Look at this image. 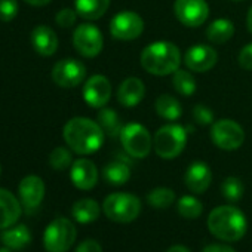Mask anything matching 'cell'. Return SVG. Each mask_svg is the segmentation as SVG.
Masks as SVG:
<instances>
[{
    "label": "cell",
    "mask_w": 252,
    "mask_h": 252,
    "mask_svg": "<svg viewBox=\"0 0 252 252\" xmlns=\"http://www.w3.org/2000/svg\"><path fill=\"white\" fill-rule=\"evenodd\" d=\"M63 137L74 153L86 156L102 147L105 132L98 122L89 117H73L64 125Z\"/></svg>",
    "instance_id": "obj_1"
},
{
    "label": "cell",
    "mask_w": 252,
    "mask_h": 252,
    "mask_svg": "<svg viewBox=\"0 0 252 252\" xmlns=\"http://www.w3.org/2000/svg\"><path fill=\"white\" fill-rule=\"evenodd\" d=\"M209 231L224 242H237L248 231L245 214L233 205H221L208 215Z\"/></svg>",
    "instance_id": "obj_2"
},
{
    "label": "cell",
    "mask_w": 252,
    "mask_h": 252,
    "mask_svg": "<svg viewBox=\"0 0 252 252\" xmlns=\"http://www.w3.org/2000/svg\"><path fill=\"white\" fill-rule=\"evenodd\" d=\"M141 67L153 76L174 74L181 64V52L172 42H153L140 55Z\"/></svg>",
    "instance_id": "obj_3"
},
{
    "label": "cell",
    "mask_w": 252,
    "mask_h": 252,
    "mask_svg": "<svg viewBox=\"0 0 252 252\" xmlns=\"http://www.w3.org/2000/svg\"><path fill=\"white\" fill-rule=\"evenodd\" d=\"M102 212L113 222L128 224L138 218L141 212V200L132 193H111L102 202Z\"/></svg>",
    "instance_id": "obj_4"
},
{
    "label": "cell",
    "mask_w": 252,
    "mask_h": 252,
    "mask_svg": "<svg viewBox=\"0 0 252 252\" xmlns=\"http://www.w3.org/2000/svg\"><path fill=\"white\" fill-rule=\"evenodd\" d=\"M187 144V129L181 125L169 123L158 129L153 138V149L156 155L165 160L178 158Z\"/></svg>",
    "instance_id": "obj_5"
},
{
    "label": "cell",
    "mask_w": 252,
    "mask_h": 252,
    "mask_svg": "<svg viewBox=\"0 0 252 252\" xmlns=\"http://www.w3.org/2000/svg\"><path fill=\"white\" fill-rule=\"evenodd\" d=\"M123 150L135 159H144L153 149V138L149 129L141 123H128L120 132Z\"/></svg>",
    "instance_id": "obj_6"
},
{
    "label": "cell",
    "mask_w": 252,
    "mask_h": 252,
    "mask_svg": "<svg viewBox=\"0 0 252 252\" xmlns=\"http://www.w3.org/2000/svg\"><path fill=\"white\" fill-rule=\"evenodd\" d=\"M76 225L67 218H55L43 233L46 252H67L76 242Z\"/></svg>",
    "instance_id": "obj_7"
},
{
    "label": "cell",
    "mask_w": 252,
    "mask_h": 252,
    "mask_svg": "<svg viewBox=\"0 0 252 252\" xmlns=\"http://www.w3.org/2000/svg\"><path fill=\"white\" fill-rule=\"evenodd\" d=\"M212 143L225 152H233L242 147L245 141V131L242 126L231 119H220L211 126Z\"/></svg>",
    "instance_id": "obj_8"
},
{
    "label": "cell",
    "mask_w": 252,
    "mask_h": 252,
    "mask_svg": "<svg viewBox=\"0 0 252 252\" xmlns=\"http://www.w3.org/2000/svg\"><path fill=\"white\" fill-rule=\"evenodd\" d=\"M143 32L144 20L134 11H122L110 21V33L116 40H135L143 34Z\"/></svg>",
    "instance_id": "obj_9"
},
{
    "label": "cell",
    "mask_w": 252,
    "mask_h": 252,
    "mask_svg": "<svg viewBox=\"0 0 252 252\" xmlns=\"http://www.w3.org/2000/svg\"><path fill=\"white\" fill-rule=\"evenodd\" d=\"M73 45L74 49L85 58H94L101 54L104 46V37L101 30L91 24L83 23L74 29L73 33Z\"/></svg>",
    "instance_id": "obj_10"
},
{
    "label": "cell",
    "mask_w": 252,
    "mask_h": 252,
    "mask_svg": "<svg viewBox=\"0 0 252 252\" xmlns=\"http://www.w3.org/2000/svg\"><path fill=\"white\" fill-rule=\"evenodd\" d=\"M174 14L183 26L196 29L208 20L209 6L205 0H175Z\"/></svg>",
    "instance_id": "obj_11"
},
{
    "label": "cell",
    "mask_w": 252,
    "mask_h": 252,
    "mask_svg": "<svg viewBox=\"0 0 252 252\" xmlns=\"http://www.w3.org/2000/svg\"><path fill=\"white\" fill-rule=\"evenodd\" d=\"M86 77V67L82 61L74 58H65L58 61L52 68V80L60 88H76Z\"/></svg>",
    "instance_id": "obj_12"
},
{
    "label": "cell",
    "mask_w": 252,
    "mask_h": 252,
    "mask_svg": "<svg viewBox=\"0 0 252 252\" xmlns=\"http://www.w3.org/2000/svg\"><path fill=\"white\" fill-rule=\"evenodd\" d=\"M111 98V83L102 74L91 76L83 85V99L92 108H102Z\"/></svg>",
    "instance_id": "obj_13"
},
{
    "label": "cell",
    "mask_w": 252,
    "mask_h": 252,
    "mask_svg": "<svg viewBox=\"0 0 252 252\" xmlns=\"http://www.w3.org/2000/svg\"><path fill=\"white\" fill-rule=\"evenodd\" d=\"M18 194H20V202H21L23 208L29 214L34 212L40 206V203L43 202V197H45L43 180L37 175L24 177L18 186Z\"/></svg>",
    "instance_id": "obj_14"
},
{
    "label": "cell",
    "mask_w": 252,
    "mask_h": 252,
    "mask_svg": "<svg viewBox=\"0 0 252 252\" xmlns=\"http://www.w3.org/2000/svg\"><path fill=\"white\" fill-rule=\"evenodd\" d=\"M217 61H218L217 51L208 45H194L189 48L184 55L186 67L194 73H206L212 70Z\"/></svg>",
    "instance_id": "obj_15"
},
{
    "label": "cell",
    "mask_w": 252,
    "mask_h": 252,
    "mask_svg": "<svg viewBox=\"0 0 252 252\" xmlns=\"http://www.w3.org/2000/svg\"><path fill=\"white\" fill-rule=\"evenodd\" d=\"M70 178L76 189L88 191L98 183V169L89 159H77L70 168Z\"/></svg>",
    "instance_id": "obj_16"
},
{
    "label": "cell",
    "mask_w": 252,
    "mask_h": 252,
    "mask_svg": "<svg viewBox=\"0 0 252 252\" xmlns=\"http://www.w3.org/2000/svg\"><path fill=\"white\" fill-rule=\"evenodd\" d=\"M184 181H186L187 189L191 193L202 194L209 189L212 183V171L205 162H200V160L193 162L186 171Z\"/></svg>",
    "instance_id": "obj_17"
},
{
    "label": "cell",
    "mask_w": 252,
    "mask_h": 252,
    "mask_svg": "<svg viewBox=\"0 0 252 252\" xmlns=\"http://www.w3.org/2000/svg\"><path fill=\"white\" fill-rule=\"evenodd\" d=\"M23 205L6 189H0V230H6L17 224L21 217Z\"/></svg>",
    "instance_id": "obj_18"
},
{
    "label": "cell",
    "mask_w": 252,
    "mask_h": 252,
    "mask_svg": "<svg viewBox=\"0 0 252 252\" xmlns=\"http://www.w3.org/2000/svg\"><path fill=\"white\" fill-rule=\"evenodd\" d=\"M144 95H146V85L138 77L125 79L117 89V101L126 108L138 105L143 101Z\"/></svg>",
    "instance_id": "obj_19"
},
{
    "label": "cell",
    "mask_w": 252,
    "mask_h": 252,
    "mask_svg": "<svg viewBox=\"0 0 252 252\" xmlns=\"http://www.w3.org/2000/svg\"><path fill=\"white\" fill-rule=\"evenodd\" d=\"M33 49L42 57H51L58 49L57 33L48 26H36L30 34Z\"/></svg>",
    "instance_id": "obj_20"
},
{
    "label": "cell",
    "mask_w": 252,
    "mask_h": 252,
    "mask_svg": "<svg viewBox=\"0 0 252 252\" xmlns=\"http://www.w3.org/2000/svg\"><path fill=\"white\" fill-rule=\"evenodd\" d=\"M110 8V0H74V9L79 17L95 21L104 17Z\"/></svg>",
    "instance_id": "obj_21"
},
{
    "label": "cell",
    "mask_w": 252,
    "mask_h": 252,
    "mask_svg": "<svg viewBox=\"0 0 252 252\" xmlns=\"http://www.w3.org/2000/svg\"><path fill=\"white\" fill-rule=\"evenodd\" d=\"M0 240H2V243L6 248L18 251V249L26 248L30 243L32 233L26 224H18V225H12V227L6 228L2 233V236H0Z\"/></svg>",
    "instance_id": "obj_22"
},
{
    "label": "cell",
    "mask_w": 252,
    "mask_h": 252,
    "mask_svg": "<svg viewBox=\"0 0 252 252\" xmlns=\"http://www.w3.org/2000/svg\"><path fill=\"white\" fill-rule=\"evenodd\" d=\"M99 212H101L99 203L96 200L88 199V197L77 200L71 208L73 218L80 224H91V222L96 221L99 217Z\"/></svg>",
    "instance_id": "obj_23"
},
{
    "label": "cell",
    "mask_w": 252,
    "mask_h": 252,
    "mask_svg": "<svg viewBox=\"0 0 252 252\" xmlns=\"http://www.w3.org/2000/svg\"><path fill=\"white\" fill-rule=\"evenodd\" d=\"M102 177L111 186H123L131 178V168L126 162L117 159L104 166Z\"/></svg>",
    "instance_id": "obj_24"
},
{
    "label": "cell",
    "mask_w": 252,
    "mask_h": 252,
    "mask_svg": "<svg viewBox=\"0 0 252 252\" xmlns=\"http://www.w3.org/2000/svg\"><path fill=\"white\" fill-rule=\"evenodd\" d=\"M234 34V24L227 18H218L212 21L206 29V37L211 43L222 45L228 42Z\"/></svg>",
    "instance_id": "obj_25"
},
{
    "label": "cell",
    "mask_w": 252,
    "mask_h": 252,
    "mask_svg": "<svg viewBox=\"0 0 252 252\" xmlns=\"http://www.w3.org/2000/svg\"><path fill=\"white\" fill-rule=\"evenodd\" d=\"M155 110L162 119L169 122H175L183 114V107L180 101L169 94H162L158 96V99L155 101Z\"/></svg>",
    "instance_id": "obj_26"
},
{
    "label": "cell",
    "mask_w": 252,
    "mask_h": 252,
    "mask_svg": "<svg viewBox=\"0 0 252 252\" xmlns=\"http://www.w3.org/2000/svg\"><path fill=\"white\" fill-rule=\"evenodd\" d=\"M96 122L99 123V126L105 132V135H108V137H120L123 125H122V120H120L119 114L113 108H108V107L98 108Z\"/></svg>",
    "instance_id": "obj_27"
},
{
    "label": "cell",
    "mask_w": 252,
    "mask_h": 252,
    "mask_svg": "<svg viewBox=\"0 0 252 252\" xmlns=\"http://www.w3.org/2000/svg\"><path fill=\"white\" fill-rule=\"evenodd\" d=\"M172 85L174 89L177 91V94L183 95V96H191L196 92V79L193 77V74L187 70H181L178 68L174 76H172Z\"/></svg>",
    "instance_id": "obj_28"
},
{
    "label": "cell",
    "mask_w": 252,
    "mask_h": 252,
    "mask_svg": "<svg viewBox=\"0 0 252 252\" xmlns=\"http://www.w3.org/2000/svg\"><path fill=\"white\" fill-rule=\"evenodd\" d=\"M177 211L186 220H196L203 212V203L197 197L186 194L177 202Z\"/></svg>",
    "instance_id": "obj_29"
},
{
    "label": "cell",
    "mask_w": 252,
    "mask_h": 252,
    "mask_svg": "<svg viewBox=\"0 0 252 252\" xmlns=\"http://www.w3.org/2000/svg\"><path fill=\"white\" fill-rule=\"evenodd\" d=\"M175 197L174 190L168 187H156L147 194V203L156 209H166L175 202Z\"/></svg>",
    "instance_id": "obj_30"
},
{
    "label": "cell",
    "mask_w": 252,
    "mask_h": 252,
    "mask_svg": "<svg viewBox=\"0 0 252 252\" xmlns=\"http://www.w3.org/2000/svg\"><path fill=\"white\" fill-rule=\"evenodd\" d=\"M245 187L237 177H227L221 184V194L225 200L236 203L243 197Z\"/></svg>",
    "instance_id": "obj_31"
},
{
    "label": "cell",
    "mask_w": 252,
    "mask_h": 252,
    "mask_svg": "<svg viewBox=\"0 0 252 252\" xmlns=\"http://www.w3.org/2000/svg\"><path fill=\"white\" fill-rule=\"evenodd\" d=\"M49 165L55 171H65L73 165V156L65 147H57L49 155Z\"/></svg>",
    "instance_id": "obj_32"
},
{
    "label": "cell",
    "mask_w": 252,
    "mask_h": 252,
    "mask_svg": "<svg viewBox=\"0 0 252 252\" xmlns=\"http://www.w3.org/2000/svg\"><path fill=\"white\" fill-rule=\"evenodd\" d=\"M18 0H0V21L9 23L18 14Z\"/></svg>",
    "instance_id": "obj_33"
},
{
    "label": "cell",
    "mask_w": 252,
    "mask_h": 252,
    "mask_svg": "<svg viewBox=\"0 0 252 252\" xmlns=\"http://www.w3.org/2000/svg\"><path fill=\"white\" fill-rule=\"evenodd\" d=\"M193 117L196 120V123L199 125H212L214 123V111L203 104H196L193 108Z\"/></svg>",
    "instance_id": "obj_34"
},
{
    "label": "cell",
    "mask_w": 252,
    "mask_h": 252,
    "mask_svg": "<svg viewBox=\"0 0 252 252\" xmlns=\"http://www.w3.org/2000/svg\"><path fill=\"white\" fill-rule=\"evenodd\" d=\"M76 20H77V12H76V9H70V8L61 9L57 14V17H55V21H57V24L61 29H70V27H73L74 23H76Z\"/></svg>",
    "instance_id": "obj_35"
},
{
    "label": "cell",
    "mask_w": 252,
    "mask_h": 252,
    "mask_svg": "<svg viewBox=\"0 0 252 252\" xmlns=\"http://www.w3.org/2000/svg\"><path fill=\"white\" fill-rule=\"evenodd\" d=\"M237 61L243 70L252 71V43H248L242 48V51L237 55Z\"/></svg>",
    "instance_id": "obj_36"
},
{
    "label": "cell",
    "mask_w": 252,
    "mask_h": 252,
    "mask_svg": "<svg viewBox=\"0 0 252 252\" xmlns=\"http://www.w3.org/2000/svg\"><path fill=\"white\" fill-rule=\"evenodd\" d=\"M76 252H102L101 245L94 239H86L76 248Z\"/></svg>",
    "instance_id": "obj_37"
},
{
    "label": "cell",
    "mask_w": 252,
    "mask_h": 252,
    "mask_svg": "<svg viewBox=\"0 0 252 252\" xmlns=\"http://www.w3.org/2000/svg\"><path fill=\"white\" fill-rule=\"evenodd\" d=\"M202 252H236V251L224 243H209L202 249Z\"/></svg>",
    "instance_id": "obj_38"
},
{
    "label": "cell",
    "mask_w": 252,
    "mask_h": 252,
    "mask_svg": "<svg viewBox=\"0 0 252 252\" xmlns=\"http://www.w3.org/2000/svg\"><path fill=\"white\" fill-rule=\"evenodd\" d=\"M24 2L32 6H46L52 2V0H24Z\"/></svg>",
    "instance_id": "obj_39"
},
{
    "label": "cell",
    "mask_w": 252,
    "mask_h": 252,
    "mask_svg": "<svg viewBox=\"0 0 252 252\" xmlns=\"http://www.w3.org/2000/svg\"><path fill=\"white\" fill-rule=\"evenodd\" d=\"M166 252H190V249L186 248L184 245H174V246H171Z\"/></svg>",
    "instance_id": "obj_40"
},
{
    "label": "cell",
    "mask_w": 252,
    "mask_h": 252,
    "mask_svg": "<svg viewBox=\"0 0 252 252\" xmlns=\"http://www.w3.org/2000/svg\"><path fill=\"white\" fill-rule=\"evenodd\" d=\"M246 26H248V30H249V33L252 34V6L249 8V11H248V17H246Z\"/></svg>",
    "instance_id": "obj_41"
},
{
    "label": "cell",
    "mask_w": 252,
    "mask_h": 252,
    "mask_svg": "<svg viewBox=\"0 0 252 252\" xmlns=\"http://www.w3.org/2000/svg\"><path fill=\"white\" fill-rule=\"evenodd\" d=\"M0 252H11V249L5 246V248H0Z\"/></svg>",
    "instance_id": "obj_42"
},
{
    "label": "cell",
    "mask_w": 252,
    "mask_h": 252,
    "mask_svg": "<svg viewBox=\"0 0 252 252\" xmlns=\"http://www.w3.org/2000/svg\"><path fill=\"white\" fill-rule=\"evenodd\" d=\"M0 174H2V166H0Z\"/></svg>",
    "instance_id": "obj_43"
},
{
    "label": "cell",
    "mask_w": 252,
    "mask_h": 252,
    "mask_svg": "<svg viewBox=\"0 0 252 252\" xmlns=\"http://www.w3.org/2000/svg\"><path fill=\"white\" fill-rule=\"evenodd\" d=\"M236 2H240V0H236Z\"/></svg>",
    "instance_id": "obj_44"
}]
</instances>
